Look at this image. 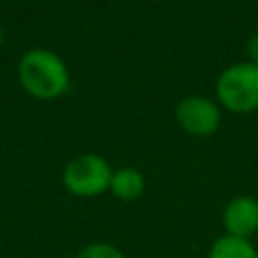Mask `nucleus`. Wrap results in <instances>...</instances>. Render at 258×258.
<instances>
[{"label": "nucleus", "instance_id": "10", "mask_svg": "<svg viewBox=\"0 0 258 258\" xmlns=\"http://www.w3.org/2000/svg\"><path fill=\"white\" fill-rule=\"evenodd\" d=\"M2 42H4V30H2V26H0V46H2Z\"/></svg>", "mask_w": 258, "mask_h": 258}, {"label": "nucleus", "instance_id": "6", "mask_svg": "<svg viewBox=\"0 0 258 258\" xmlns=\"http://www.w3.org/2000/svg\"><path fill=\"white\" fill-rule=\"evenodd\" d=\"M145 183H147L145 175L137 167L125 165V167L113 169L109 191L119 202H135L145 194Z\"/></svg>", "mask_w": 258, "mask_h": 258}, {"label": "nucleus", "instance_id": "8", "mask_svg": "<svg viewBox=\"0 0 258 258\" xmlns=\"http://www.w3.org/2000/svg\"><path fill=\"white\" fill-rule=\"evenodd\" d=\"M75 258H125V254L109 242H91L83 246Z\"/></svg>", "mask_w": 258, "mask_h": 258}, {"label": "nucleus", "instance_id": "9", "mask_svg": "<svg viewBox=\"0 0 258 258\" xmlns=\"http://www.w3.org/2000/svg\"><path fill=\"white\" fill-rule=\"evenodd\" d=\"M246 52H248V60L258 67V32H254V34L248 38V42H246Z\"/></svg>", "mask_w": 258, "mask_h": 258}, {"label": "nucleus", "instance_id": "2", "mask_svg": "<svg viewBox=\"0 0 258 258\" xmlns=\"http://www.w3.org/2000/svg\"><path fill=\"white\" fill-rule=\"evenodd\" d=\"M216 101L234 115L258 111V67L250 60L226 67L216 79Z\"/></svg>", "mask_w": 258, "mask_h": 258}, {"label": "nucleus", "instance_id": "1", "mask_svg": "<svg viewBox=\"0 0 258 258\" xmlns=\"http://www.w3.org/2000/svg\"><path fill=\"white\" fill-rule=\"evenodd\" d=\"M16 79L20 89L36 101H54L71 89V73L62 56L42 46L30 48L18 58Z\"/></svg>", "mask_w": 258, "mask_h": 258}, {"label": "nucleus", "instance_id": "7", "mask_svg": "<svg viewBox=\"0 0 258 258\" xmlns=\"http://www.w3.org/2000/svg\"><path fill=\"white\" fill-rule=\"evenodd\" d=\"M208 258H258V250L252 240L224 234L212 242Z\"/></svg>", "mask_w": 258, "mask_h": 258}, {"label": "nucleus", "instance_id": "4", "mask_svg": "<svg viewBox=\"0 0 258 258\" xmlns=\"http://www.w3.org/2000/svg\"><path fill=\"white\" fill-rule=\"evenodd\" d=\"M175 121L191 137H210L220 129L222 107L216 99L204 95H189L177 101Z\"/></svg>", "mask_w": 258, "mask_h": 258}, {"label": "nucleus", "instance_id": "5", "mask_svg": "<svg viewBox=\"0 0 258 258\" xmlns=\"http://www.w3.org/2000/svg\"><path fill=\"white\" fill-rule=\"evenodd\" d=\"M222 226L228 236L252 240L258 234V200L248 194L234 196L224 206Z\"/></svg>", "mask_w": 258, "mask_h": 258}, {"label": "nucleus", "instance_id": "3", "mask_svg": "<svg viewBox=\"0 0 258 258\" xmlns=\"http://www.w3.org/2000/svg\"><path fill=\"white\" fill-rule=\"evenodd\" d=\"M113 167L99 153H79L62 167V185L77 198H97L109 191Z\"/></svg>", "mask_w": 258, "mask_h": 258}]
</instances>
